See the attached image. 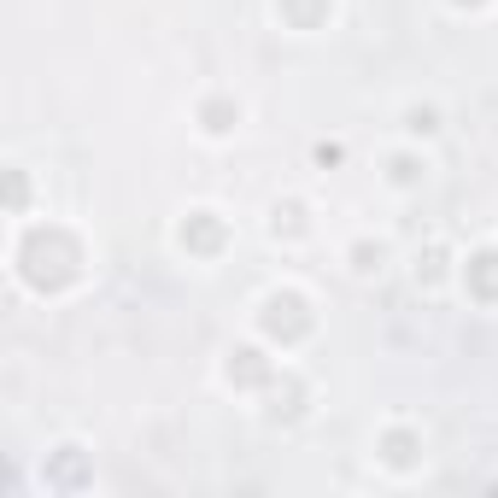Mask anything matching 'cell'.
Returning <instances> with one entry per match:
<instances>
[{"instance_id":"6da1fadb","label":"cell","mask_w":498,"mask_h":498,"mask_svg":"<svg viewBox=\"0 0 498 498\" xmlns=\"http://www.w3.org/2000/svg\"><path fill=\"white\" fill-rule=\"evenodd\" d=\"M416 176H422V171H416V158H398V165H393V182H416Z\"/></svg>"},{"instance_id":"7a4b0ae2","label":"cell","mask_w":498,"mask_h":498,"mask_svg":"<svg viewBox=\"0 0 498 498\" xmlns=\"http://www.w3.org/2000/svg\"><path fill=\"white\" fill-rule=\"evenodd\" d=\"M411 129H416V135H434L440 124H434V112H411Z\"/></svg>"}]
</instances>
